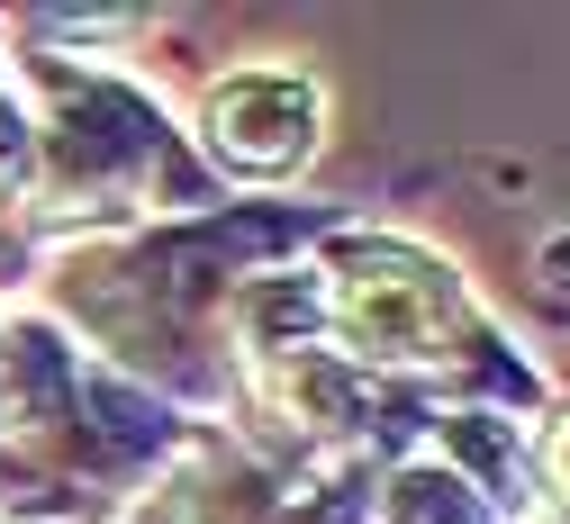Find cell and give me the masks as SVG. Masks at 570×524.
Returning a JSON list of instances; mask_svg holds the SVG:
<instances>
[{"label":"cell","mask_w":570,"mask_h":524,"mask_svg":"<svg viewBox=\"0 0 570 524\" xmlns=\"http://www.w3.org/2000/svg\"><path fill=\"white\" fill-rule=\"evenodd\" d=\"M317 308H326V353L363 380H444L453 398H517L534 407L543 380L534 362L508 353L471 289L444 254H425L407 236H326Z\"/></svg>","instance_id":"6da1fadb"},{"label":"cell","mask_w":570,"mask_h":524,"mask_svg":"<svg viewBox=\"0 0 570 524\" xmlns=\"http://www.w3.org/2000/svg\"><path fill=\"white\" fill-rule=\"evenodd\" d=\"M37 91H46V118H28V136H37L46 199H100L109 217H127L173 181V199L190 208L199 172L181 164V145L146 91L109 82V72H73V63H37Z\"/></svg>","instance_id":"7a4b0ae2"},{"label":"cell","mask_w":570,"mask_h":524,"mask_svg":"<svg viewBox=\"0 0 570 524\" xmlns=\"http://www.w3.org/2000/svg\"><path fill=\"white\" fill-rule=\"evenodd\" d=\"M317 82L299 63H245V72H218L199 91V155L218 164L227 181H281L317 155Z\"/></svg>","instance_id":"3957f363"},{"label":"cell","mask_w":570,"mask_h":524,"mask_svg":"<svg viewBox=\"0 0 570 524\" xmlns=\"http://www.w3.org/2000/svg\"><path fill=\"white\" fill-rule=\"evenodd\" d=\"M372 524H498V506L471 488L462 462L407 453V462H390V479H381V497H372Z\"/></svg>","instance_id":"277c9868"},{"label":"cell","mask_w":570,"mask_h":524,"mask_svg":"<svg viewBox=\"0 0 570 524\" xmlns=\"http://www.w3.org/2000/svg\"><path fill=\"white\" fill-rule=\"evenodd\" d=\"M534 471H543V479H552V497L570 506V407L543 425V443H534Z\"/></svg>","instance_id":"5b68a950"}]
</instances>
